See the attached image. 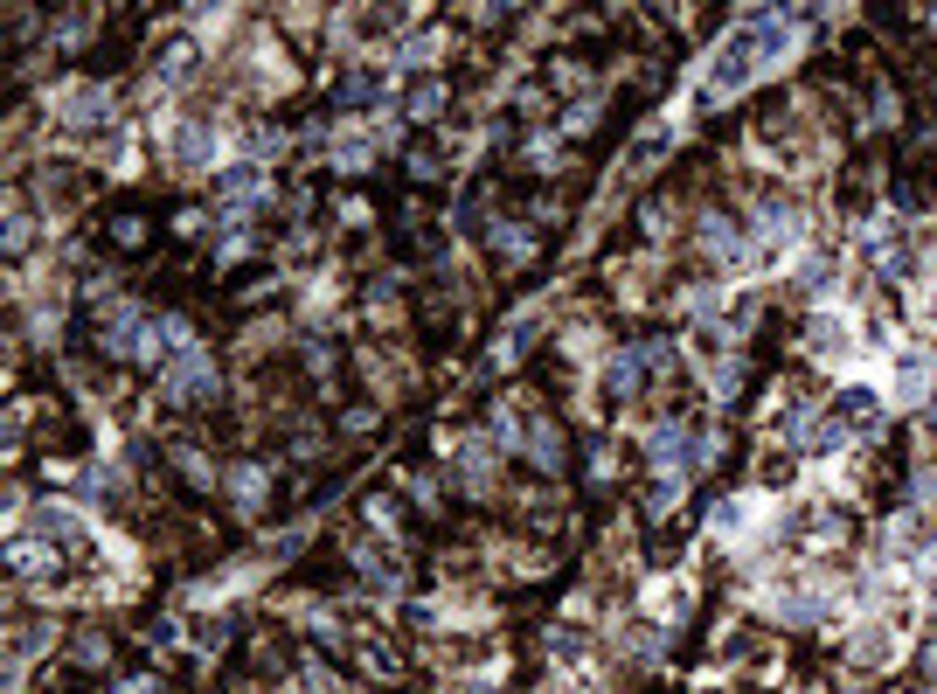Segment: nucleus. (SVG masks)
I'll list each match as a JSON object with an SVG mask.
<instances>
[{
  "label": "nucleus",
  "instance_id": "nucleus-1",
  "mask_svg": "<svg viewBox=\"0 0 937 694\" xmlns=\"http://www.w3.org/2000/svg\"><path fill=\"white\" fill-rule=\"evenodd\" d=\"M764 77V63H757V49H750V35L743 28H729L716 49H708V63L695 70V90L708 105H729V98H743L750 84Z\"/></svg>",
  "mask_w": 937,
  "mask_h": 694
},
{
  "label": "nucleus",
  "instance_id": "nucleus-2",
  "mask_svg": "<svg viewBox=\"0 0 937 694\" xmlns=\"http://www.w3.org/2000/svg\"><path fill=\"white\" fill-rule=\"evenodd\" d=\"M840 438H848V424H840V410H827V403H805V410H792V424H784V445L792 452H840Z\"/></svg>",
  "mask_w": 937,
  "mask_h": 694
},
{
  "label": "nucleus",
  "instance_id": "nucleus-3",
  "mask_svg": "<svg viewBox=\"0 0 937 694\" xmlns=\"http://www.w3.org/2000/svg\"><path fill=\"white\" fill-rule=\"evenodd\" d=\"M160 397H167V403H209V397H216V362H209L202 348L174 354V362H167V382H160Z\"/></svg>",
  "mask_w": 937,
  "mask_h": 694
},
{
  "label": "nucleus",
  "instance_id": "nucleus-4",
  "mask_svg": "<svg viewBox=\"0 0 937 694\" xmlns=\"http://www.w3.org/2000/svg\"><path fill=\"white\" fill-rule=\"evenodd\" d=\"M805 348L819 354V368H840V362H854V327H848V313H833V306H819L813 320H805Z\"/></svg>",
  "mask_w": 937,
  "mask_h": 694
},
{
  "label": "nucleus",
  "instance_id": "nucleus-5",
  "mask_svg": "<svg viewBox=\"0 0 937 694\" xmlns=\"http://www.w3.org/2000/svg\"><path fill=\"white\" fill-rule=\"evenodd\" d=\"M924 397H930V354H924V348H903V354H896V389H889V403H896V410H916Z\"/></svg>",
  "mask_w": 937,
  "mask_h": 694
},
{
  "label": "nucleus",
  "instance_id": "nucleus-6",
  "mask_svg": "<svg viewBox=\"0 0 937 694\" xmlns=\"http://www.w3.org/2000/svg\"><path fill=\"white\" fill-rule=\"evenodd\" d=\"M702 251L716 257L722 271H743L757 243H743V236H737V222H722V216H702Z\"/></svg>",
  "mask_w": 937,
  "mask_h": 694
},
{
  "label": "nucleus",
  "instance_id": "nucleus-7",
  "mask_svg": "<svg viewBox=\"0 0 937 694\" xmlns=\"http://www.w3.org/2000/svg\"><path fill=\"white\" fill-rule=\"evenodd\" d=\"M222 160V139H216V125H174V167H187V174H195V167H216Z\"/></svg>",
  "mask_w": 937,
  "mask_h": 694
},
{
  "label": "nucleus",
  "instance_id": "nucleus-8",
  "mask_svg": "<svg viewBox=\"0 0 937 694\" xmlns=\"http://www.w3.org/2000/svg\"><path fill=\"white\" fill-rule=\"evenodd\" d=\"M8 562H14V576H22V584H49V576L63 570V562H56V549H49V541H22V535H14V549H8Z\"/></svg>",
  "mask_w": 937,
  "mask_h": 694
},
{
  "label": "nucleus",
  "instance_id": "nucleus-9",
  "mask_svg": "<svg viewBox=\"0 0 937 694\" xmlns=\"http://www.w3.org/2000/svg\"><path fill=\"white\" fill-rule=\"evenodd\" d=\"M486 243L500 251V265H528V257H535V230H528V222H494Z\"/></svg>",
  "mask_w": 937,
  "mask_h": 694
},
{
  "label": "nucleus",
  "instance_id": "nucleus-10",
  "mask_svg": "<svg viewBox=\"0 0 937 694\" xmlns=\"http://www.w3.org/2000/svg\"><path fill=\"white\" fill-rule=\"evenodd\" d=\"M195 63H202V49H195V42H174V49H167V56H160V70H154V84H160V90H181L187 77H195Z\"/></svg>",
  "mask_w": 937,
  "mask_h": 694
},
{
  "label": "nucleus",
  "instance_id": "nucleus-11",
  "mask_svg": "<svg viewBox=\"0 0 937 694\" xmlns=\"http://www.w3.org/2000/svg\"><path fill=\"white\" fill-rule=\"evenodd\" d=\"M854 640H861V646H854V660H861V667H875V660L889 667V660H896V632H889V625H861Z\"/></svg>",
  "mask_w": 937,
  "mask_h": 694
},
{
  "label": "nucleus",
  "instance_id": "nucleus-12",
  "mask_svg": "<svg viewBox=\"0 0 937 694\" xmlns=\"http://www.w3.org/2000/svg\"><path fill=\"white\" fill-rule=\"evenodd\" d=\"M105 111H111V90H98V84H84V90H70V98H63V119H77V125L105 119Z\"/></svg>",
  "mask_w": 937,
  "mask_h": 694
},
{
  "label": "nucleus",
  "instance_id": "nucleus-13",
  "mask_svg": "<svg viewBox=\"0 0 937 694\" xmlns=\"http://www.w3.org/2000/svg\"><path fill=\"white\" fill-rule=\"evenodd\" d=\"M459 479L473 486V494H486V486H494V452H486V445H465V452H459Z\"/></svg>",
  "mask_w": 937,
  "mask_h": 694
},
{
  "label": "nucleus",
  "instance_id": "nucleus-14",
  "mask_svg": "<svg viewBox=\"0 0 937 694\" xmlns=\"http://www.w3.org/2000/svg\"><path fill=\"white\" fill-rule=\"evenodd\" d=\"M354 570L368 576V590H397V562L375 556V549H354Z\"/></svg>",
  "mask_w": 937,
  "mask_h": 694
},
{
  "label": "nucleus",
  "instance_id": "nucleus-15",
  "mask_svg": "<svg viewBox=\"0 0 937 694\" xmlns=\"http://www.w3.org/2000/svg\"><path fill=\"white\" fill-rule=\"evenodd\" d=\"M382 154V146L375 139H362V133H348V146H333V167H341V174H362V167Z\"/></svg>",
  "mask_w": 937,
  "mask_h": 694
},
{
  "label": "nucleus",
  "instance_id": "nucleus-16",
  "mask_svg": "<svg viewBox=\"0 0 937 694\" xmlns=\"http://www.w3.org/2000/svg\"><path fill=\"white\" fill-rule=\"evenodd\" d=\"M528 459L541 465V473H556V465H562V438H556L549 424H535V430H528Z\"/></svg>",
  "mask_w": 937,
  "mask_h": 694
},
{
  "label": "nucleus",
  "instance_id": "nucleus-17",
  "mask_svg": "<svg viewBox=\"0 0 937 694\" xmlns=\"http://www.w3.org/2000/svg\"><path fill=\"white\" fill-rule=\"evenodd\" d=\"M737 389H743V362H716V368H708V397H716V403H729Z\"/></svg>",
  "mask_w": 937,
  "mask_h": 694
},
{
  "label": "nucleus",
  "instance_id": "nucleus-18",
  "mask_svg": "<svg viewBox=\"0 0 937 694\" xmlns=\"http://www.w3.org/2000/svg\"><path fill=\"white\" fill-rule=\"evenodd\" d=\"M230 494L243 500V508H257V500H265V465H236V479H230Z\"/></svg>",
  "mask_w": 937,
  "mask_h": 694
},
{
  "label": "nucleus",
  "instance_id": "nucleus-19",
  "mask_svg": "<svg viewBox=\"0 0 937 694\" xmlns=\"http://www.w3.org/2000/svg\"><path fill=\"white\" fill-rule=\"evenodd\" d=\"M382 90H389V84H375V77H348V84H341V111H362V105L382 98Z\"/></svg>",
  "mask_w": 937,
  "mask_h": 694
},
{
  "label": "nucleus",
  "instance_id": "nucleus-20",
  "mask_svg": "<svg viewBox=\"0 0 937 694\" xmlns=\"http://www.w3.org/2000/svg\"><path fill=\"white\" fill-rule=\"evenodd\" d=\"M438 49H445V35H430V28H424V35H410V42L397 49V63H430Z\"/></svg>",
  "mask_w": 937,
  "mask_h": 694
},
{
  "label": "nucleus",
  "instance_id": "nucleus-21",
  "mask_svg": "<svg viewBox=\"0 0 937 694\" xmlns=\"http://www.w3.org/2000/svg\"><path fill=\"white\" fill-rule=\"evenodd\" d=\"M438 105H445V84H417V90H410V119H438Z\"/></svg>",
  "mask_w": 937,
  "mask_h": 694
},
{
  "label": "nucleus",
  "instance_id": "nucleus-22",
  "mask_svg": "<svg viewBox=\"0 0 937 694\" xmlns=\"http://www.w3.org/2000/svg\"><path fill=\"white\" fill-rule=\"evenodd\" d=\"M494 445H500V452H514V445H521V417H514V410H494Z\"/></svg>",
  "mask_w": 937,
  "mask_h": 694
},
{
  "label": "nucleus",
  "instance_id": "nucleus-23",
  "mask_svg": "<svg viewBox=\"0 0 937 694\" xmlns=\"http://www.w3.org/2000/svg\"><path fill=\"white\" fill-rule=\"evenodd\" d=\"M8 251H28V216H22V209L8 216Z\"/></svg>",
  "mask_w": 937,
  "mask_h": 694
}]
</instances>
